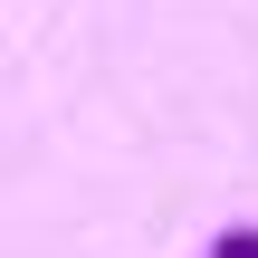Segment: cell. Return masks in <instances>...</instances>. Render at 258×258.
I'll return each mask as SVG.
<instances>
[{"label": "cell", "mask_w": 258, "mask_h": 258, "mask_svg": "<svg viewBox=\"0 0 258 258\" xmlns=\"http://www.w3.org/2000/svg\"><path fill=\"white\" fill-rule=\"evenodd\" d=\"M211 258H258V230H249V220H239V230H220V239H211Z\"/></svg>", "instance_id": "1"}]
</instances>
